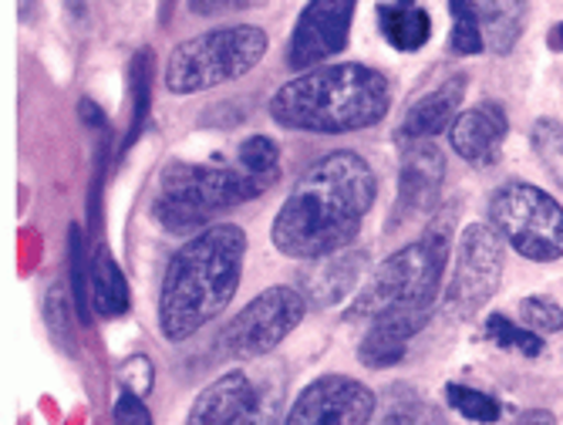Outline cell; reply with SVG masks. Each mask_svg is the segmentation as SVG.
I'll return each instance as SVG.
<instances>
[{
    "label": "cell",
    "instance_id": "cell-1",
    "mask_svg": "<svg viewBox=\"0 0 563 425\" xmlns=\"http://www.w3.org/2000/svg\"><path fill=\"white\" fill-rule=\"evenodd\" d=\"M378 196V176L365 155L338 149L307 170L277 209L271 243L290 260H321L347 250L362 233Z\"/></svg>",
    "mask_w": 563,
    "mask_h": 425
},
{
    "label": "cell",
    "instance_id": "cell-2",
    "mask_svg": "<svg viewBox=\"0 0 563 425\" xmlns=\"http://www.w3.org/2000/svg\"><path fill=\"white\" fill-rule=\"evenodd\" d=\"M246 260V233L236 224H217L189 237L166 263L159 284V335L169 345L189 341L233 301Z\"/></svg>",
    "mask_w": 563,
    "mask_h": 425
},
{
    "label": "cell",
    "instance_id": "cell-3",
    "mask_svg": "<svg viewBox=\"0 0 563 425\" xmlns=\"http://www.w3.org/2000/svg\"><path fill=\"white\" fill-rule=\"evenodd\" d=\"M391 109V81L368 65L341 62L300 72L271 98V119L287 132L347 135L378 126Z\"/></svg>",
    "mask_w": 563,
    "mask_h": 425
},
{
    "label": "cell",
    "instance_id": "cell-4",
    "mask_svg": "<svg viewBox=\"0 0 563 425\" xmlns=\"http://www.w3.org/2000/svg\"><path fill=\"white\" fill-rule=\"evenodd\" d=\"M452 227L455 209H435V220L419 240L398 247L378 263L368 284L354 294L351 307L344 310V322H378L385 314L432 317L452 253Z\"/></svg>",
    "mask_w": 563,
    "mask_h": 425
},
{
    "label": "cell",
    "instance_id": "cell-5",
    "mask_svg": "<svg viewBox=\"0 0 563 425\" xmlns=\"http://www.w3.org/2000/svg\"><path fill=\"white\" fill-rule=\"evenodd\" d=\"M264 196L240 166L217 163H173L163 170L159 193L152 199V217L176 237H196L210 230L213 217L230 206Z\"/></svg>",
    "mask_w": 563,
    "mask_h": 425
},
{
    "label": "cell",
    "instance_id": "cell-6",
    "mask_svg": "<svg viewBox=\"0 0 563 425\" xmlns=\"http://www.w3.org/2000/svg\"><path fill=\"white\" fill-rule=\"evenodd\" d=\"M271 37L257 24L213 28L179 41L166 62V88L173 95H196L250 75L267 55Z\"/></svg>",
    "mask_w": 563,
    "mask_h": 425
},
{
    "label": "cell",
    "instance_id": "cell-7",
    "mask_svg": "<svg viewBox=\"0 0 563 425\" xmlns=\"http://www.w3.org/2000/svg\"><path fill=\"white\" fill-rule=\"evenodd\" d=\"M489 224L523 260L553 263L563 257V206L533 183H503L489 199Z\"/></svg>",
    "mask_w": 563,
    "mask_h": 425
},
{
    "label": "cell",
    "instance_id": "cell-8",
    "mask_svg": "<svg viewBox=\"0 0 563 425\" xmlns=\"http://www.w3.org/2000/svg\"><path fill=\"white\" fill-rule=\"evenodd\" d=\"M506 268V243L486 224H470L459 233L452 274L442 291V314L449 322H473L499 291Z\"/></svg>",
    "mask_w": 563,
    "mask_h": 425
},
{
    "label": "cell",
    "instance_id": "cell-9",
    "mask_svg": "<svg viewBox=\"0 0 563 425\" xmlns=\"http://www.w3.org/2000/svg\"><path fill=\"white\" fill-rule=\"evenodd\" d=\"M303 310L307 297L297 287H267L230 317L220 341L230 358H264L297 331V325L303 322Z\"/></svg>",
    "mask_w": 563,
    "mask_h": 425
},
{
    "label": "cell",
    "instance_id": "cell-10",
    "mask_svg": "<svg viewBox=\"0 0 563 425\" xmlns=\"http://www.w3.org/2000/svg\"><path fill=\"white\" fill-rule=\"evenodd\" d=\"M378 412L375 392L351 375H321L294 399L284 425H368Z\"/></svg>",
    "mask_w": 563,
    "mask_h": 425
},
{
    "label": "cell",
    "instance_id": "cell-11",
    "mask_svg": "<svg viewBox=\"0 0 563 425\" xmlns=\"http://www.w3.org/2000/svg\"><path fill=\"white\" fill-rule=\"evenodd\" d=\"M354 11L357 0H311L290 31L287 65L294 72H311L338 58L347 47Z\"/></svg>",
    "mask_w": 563,
    "mask_h": 425
},
{
    "label": "cell",
    "instance_id": "cell-12",
    "mask_svg": "<svg viewBox=\"0 0 563 425\" xmlns=\"http://www.w3.org/2000/svg\"><path fill=\"white\" fill-rule=\"evenodd\" d=\"M442 179H445V155L432 139H412L401 152V166H398V196H395V209L388 220V233L398 230L401 224L416 220V217H429V212L439 209V193H442Z\"/></svg>",
    "mask_w": 563,
    "mask_h": 425
},
{
    "label": "cell",
    "instance_id": "cell-13",
    "mask_svg": "<svg viewBox=\"0 0 563 425\" xmlns=\"http://www.w3.org/2000/svg\"><path fill=\"white\" fill-rule=\"evenodd\" d=\"M509 132V119L499 101H479L473 109L459 112L449 126V145L470 166H493Z\"/></svg>",
    "mask_w": 563,
    "mask_h": 425
},
{
    "label": "cell",
    "instance_id": "cell-14",
    "mask_svg": "<svg viewBox=\"0 0 563 425\" xmlns=\"http://www.w3.org/2000/svg\"><path fill=\"white\" fill-rule=\"evenodd\" d=\"M368 271V250H338L331 257L311 260V268L300 271V294L314 307H338L341 301L354 297Z\"/></svg>",
    "mask_w": 563,
    "mask_h": 425
},
{
    "label": "cell",
    "instance_id": "cell-15",
    "mask_svg": "<svg viewBox=\"0 0 563 425\" xmlns=\"http://www.w3.org/2000/svg\"><path fill=\"white\" fill-rule=\"evenodd\" d=\"M470 78L466 75H449L439 88L426 91L412 109L405 112L401 119V135L412 142V139H435L439 132H445L455 116H459V105L466 98Z\"/></svg>",
    "mask_w": 563,
    "mask_h": 425
},
{
    "label": "cell",
    "instance_id": "cell-16",
    "mask_svg": "<svg viewBox=\"0 0 563 425\" xmlns=\"http://www.w3.org/2000/svg\"><path fill=\"white\" fill-rule=\"evenodd\" d=\"M432 317H419V314H385L378 322H372L368 335L357 345V361L365 368H391L405 358L408 341H412Z\"/></svg>",
    "mask_w": 563,
    "mask_h": 425
},
{
    "label": "cell",
    "instance_id": "cell-17",
    "mask_svg": "<svg viewBox=\"0 0 563 425\" xmlns=\"http://www.w3.org/2000/svg\"><path fill=\"white\" fill-rule=\"evenodd\" d=\"M253 395H257V385H253L243 371H227V375H220L196 395V402L189 405L186 425H230L236 415L246 412Z\"/></svg>",
    "mask_w": 563,
    "mask_h": 425
},
{
    "label": "cell",
    "instance_id": "cell-18",
    "mask_svg": "<svg viewBox=\"0 0 563 425\" xmlns=\"http://www.w3.org/2000/svg\"><path fill=\"white\" fill-rule=\"evenodd\" d=\"M378 31L401 55H416L432 37V18L422 8V0H382Z\"/></svg>",
    "mask_w": 563,
    "mask_h": 425
},
{
    "label": "cell",
    "instance_id": "cell-19",
    "mask_svg": "<svg viewBox=\"0 0 563 425\" xmlns=\"http://www.w3.org/2000/svg\"><path fill=\"white\" fill-rule=\"evenodd\" d=\"M132 304L129 281L119 268L112 250L101 243L91 253V310L98 317H122Z\"/></svg>",
    "mask_w": 563,
    "mask_h": 425
},
{
    "label": "cell",
    "instance_id": "cell-20",
    "mask_svg": "<svg viewBox=\"0 0 563 425\" xmlns=\"http://www.w3.org/2000/svg\"><path fill=\"white\" fill-rule=\"evenodd\" d=\"M527 8H530V0H483L479 21H483V37L489 51L509 55V51L517 47L527 28Z\"/></svg>",
    "mask_w": 563,
    "mask_h": 425
},
{
    "label": "cell",
    "instance_id": "cell-21",
    "mask_svg": "<svg viewBox=\"0 0 563 425\" xmlns=\"http://www.w3.org/2000/svg\"><path fill=\"white\" fill-rule=\"evenodd\" d=\"M236 166L267 193L280 179V149L271 135H250L236 149Z\"/></svg>",
    "mask_w": 563,
    "mask_h": 425
},
{
    "label": "cell",
    "instance_id": "cell-22",
    "mask_svg": "<svg viewBox=\"0 0 563 425\" xmlns=\"http://www.w3.org/2000/svg\"><path fill=\"white\" fill-rule=\"evenodd\" d=\"M452 11V34H449V51L459 58H476L486 51L483 37V21H479V4L476 0H449Z\"/></svg>",
    "mask_w": 563,
    "mask_h": 425
},
{
    "label": "cell",
    "instance_id": "cell-23",
    "mask_svg": "<svg viewBox=\"0 0 563 425\" xmlns=\"http://www.w3.org/2000/svg\"><path fill=\"white\" fill-rule=\"evenodd\" d=\"M68 271H71V297H75L78 317L88 325V317H91V257L85 253V237H81L78 224H71V230H68Z\"/></svg>",
    "mask_w": 563,
    "mask_h": 425
},
{
    "label": "cell",
    "instance_id": "cell-24",
    "mask_svg": "<svg viewBox=\"0 0 563 425\" xmlns=\"http://www.w3.org/2000/svg\"><path fill=\"white\" fill-rule=\"evenodd\" d=\"M148 85H152V47H142L132 58V122L122 149H132L142 139L145 119H148Z\"/></svg>",
    "mask_w": 563,
    "mask_h": 425
},
{
    "label": "cell",
    "instance_id": "cell-25",
    "mask_svg": "<svg viewBox=\"0 0 563 425\" xmlns=\"http://www.w3.org/2000/svg\"><path fill=\"white\" fill-rule=\"evenodd\" d=\"M486 335L503 351H517V355H527V358L543 355V335L530 331L527 325L509 322L506 314H489L486 317Z\"/></svg>",
    "mask_w": 563,
    "mask_h": 425
},
{
    "label": "cell",
    "instance_id": "cell-26",
    "mask_svg": "<svg viewBox=\"0 0 563 425\" xmlns=\"http://www.w3.org/2000/svg\"><path fill=\"white\" fill-rule=\"evenodd\" d=\"M533 152L540 159V166L547 170V176L560 186L563 193V122L556 119H537L533 132H530Z\"/></svg>",
    "mask_w": 563,
    "mask_h": 425
},
{
    "label": "cell",
    "instance_id": "cell-27",
    "mask_svg": "<svg viewBox=\"0 0 563 425\" xmlns=\"http://www.w3.org/2000/svg\"><path fill=\"white\" fill-rule=\"evenodd\" d=\"M445 402L463 418L479 422V425H493L499 418V412H503V405L493 395H486V392H479L473 385H459V382L445 385Z\"/></svg>",
    "mask_w": 563,
    "mask_h": 425
},
{
    "label": "cell",
    "instance_id": "cell-28",
    "mask_svg": "<svg viewBox=\"0 0 563 425\" xmlns=\"http://www.w3.org/2000/svg\"><path fill=\"white\" fill-rule=\"evenodd\" d=\"M523 325L537 335H556L563 331V307L553 297H523L520 301Z\"/></svg>",
    "mask_w": 563,
    "mask_h": 425
},
{
    "label": "cell",
    "instance_id": "cell-29",
    "mask_svg": "<svg viewBox=\"0 0 563 425\" xmlns=\"http://www.w3.org/2000/svg\"><path fill=\"white\" fill-rule=\"evenodd\" d=\"M280 412H284V405H280V395H277V389H257V395H253V402L246 405V412L243 415H236L230 425H284L280 422Z\"/></svg>",
    "mask_w": 563,
    "mask_h": 425
},
{
    "label": "cell",
    "instance_id": "cell-30",
    "mask_svg": "<svg viewBox=\"0 0 563 425\" xmlns=\"http://www.w3.org/2000/svg\"><path fill=\"white\" fill-rule=\"evenodd\" d=\"M152 385H156V368L145 355H132L119 364V389L122 392H132V395H148Z\"/></svg>",
    "mask_w": 563,
    "mask_h": 425
},
{
    "label": "cell",
    "instance_id": "cell-31",
    "mask_svg": "<svg viewBox=\"0 0 563 425\" xmlns=\"http://www.w3.org/2000/svg\"><path fill=\"white\" fill-rule=\"evenodd\" d=\"M44 317H47V328L58 341H65L71 348V314H68V297L62 291V284H55L44 297Z\"/></svg>",
    "mask_w": 563,
    "mask_h": 425
},
{
    "label": "cell",
    "instance_id": "cell-32",
    "mask_svg": "<svg viewBox=\"0 0 563 425\" xmlns=\"http://www.w3.org/2000/svg\"><path fill=\"white\" fill-rule=\"evenodd\" d=\"M112 422L115 425H156V422H152L148 405L142 402V395H132V392H122V389H119V395L112 402Z\"/></svg>",
    "mask_w": 563,
    "mask_h": 425
},
{
    "label": "cell",
    "instance_id": "cell-33",
    "mask_svg": "<svg viewBox=\"0 0 563 425\" xmlns=\"http://www.w3.org/2000/svg\"><path fill=\"white\" fill-rule=\"evenodd\" d=\"M267 0H189V11L199 18H223V14H236L246 8H261Z\"/></svg>",
    "mask_w": 563,
    "mask_h": 425
},
{
    "label": "cell",
    "instance_id": "cell-34",
    "mask_svg": "<svg viewBox=\"0 0 563 425\" xmlns=\"http://www.w3.org/2000/svg\"><path fill=\"white\" fill-rule=\"evenodd\" d=\"M368 425H416V402L408 405V402H391L385 412L372 415Z\"/></svg>",
    "mask_w": 563,
    "mask_h": 425
},
{
    "label": "cell",
    "instance_id": "cell-35",
    "mask_svg": "<svg viewBox=\"0 0 563 425\" xmlns=\"http://www.w3.org/2000/svg\"><path fill=\"white\" fill-rule=\"evenodd\" d=\"M78 116H81V122H85L88 129H95V132H109V119H106V112H101L91 98H81V101H78Z\"/></svg>",
    "mask_w": 563,
    "mask_h": 425
},
{
    "label": "cell",
    "instance_id": "cell-36",
    "mask_svg": "<svg viewBox=\"0 0 563 425\" xmlns=\"http://www.w3.org/2000/svg\"><path fill=\"white\" fill-rule=\"evenodd\" d=\"M514 425H556V418L547 408H527L514 418Z\"/></svg>",
    "mask_w": 563,
    "mask_h": 425
},
{
    "label": "cell",
    "instance_id": "cell-37",
    "mask_svg": "<svg viewBox=\"0 0 563 425\" xmlns=\"http://www.w3.org/2000/svg\"><path fill=\"white\" fill-rule=\"evenodd\" d=\"M547 44L556 51V55H563V21H556V24L550 28V34H547Z\"/></svg>",
    "mask_w": 563,
    "mask_h": 425
}]
</instances>
